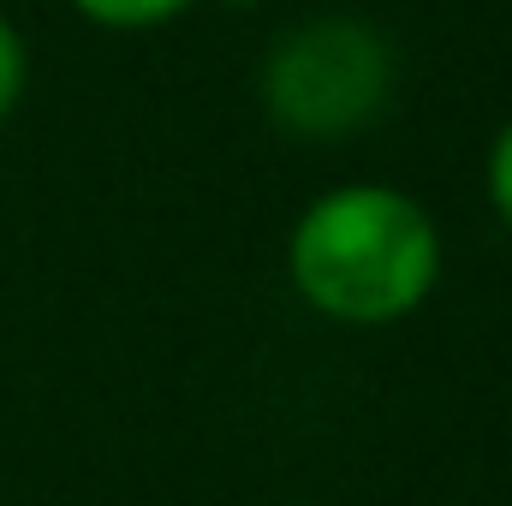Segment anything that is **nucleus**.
Returning <instances> with one entry per match:
<instances>
[{"mask_svg": "<svg viewBox=\"0 0 512 506\" xmlns=\"http://www.w3.org/2000/svg\"><path fill=\"white\" fill-rule=\"evenodd\" d=\"M221 6H256V0H221Z\"/></svg>", "mask_w": 512, "mask_h": 506, "instance_id": "6", "label": "nucleus"}, {"mask_svg": "<svg viewBox=\"0 0 512 506\" xmlns=\"http://www.w3.org/2000/svg\"><path fill=\"white\" fill-rule=\"evenodd\" d=\"M489 197H495V209L512 227V126L495 137V155H489Z\"/></svg>", "mask_w": 512, "mask_h": 506, "instance_id": "5", "label": "nucleus"}, {"mask_svg": "<svg viewBox=\"0 0 512 506\" xmlns=\"http://www.w3.org/2000/svg\"><path fill=\"white\" fill-rule=\"evenodd\" d=\"M286 268L304 304L334 322H399L429 298L441 239L411 197L387 185H340L292 227Z\"/></svg>", "mask_w": 512, "mask_h": 506, "instance_id": "1", "label": "nucleus"}, {"mask_svg": "<svg viewBox=\"0 0 512 506\" xmlns=\"http://www.w3.org/2000/svg\"><path fill=\"white\" fill-rule=\"evenodd\" d=\"M84 18L96 24H114V30H143V24H161V18H179L191 0H72Z\"/></svg>", "mask_w": 512, "mask_h": 506, "instance_id": "3", "label": "nucleus"}, {"mask_svg": "<svg viewBox=\"0 0 512 506\" xmlns=\"http://www.w3.org/2000/svg\"><path fill=\"white\" fill-rule=\"evenodd\" d=\"M387 42L358 18H316L274 42L262 66L268 114L298 137H346L370 126L387 102Z\"/></svg>", "mask_w": 512, "mask_h": 506, "instance_id": "2", "label": "nucleus"}, {"mask_svg": "<svg viewBox=\"0 0 512 506\" xmlns=\"http://www.w3.org/2000/svg\"><path fill=\"white\" fill-rule=\"evenodd\" d=\"M18 96H24V42H18V30L0 18V120L18 108Z\"/></svg>", "mask_w": 512, "mask_h": 506, "instance_id": "4", "label": "nucleus"}]
</instances>
